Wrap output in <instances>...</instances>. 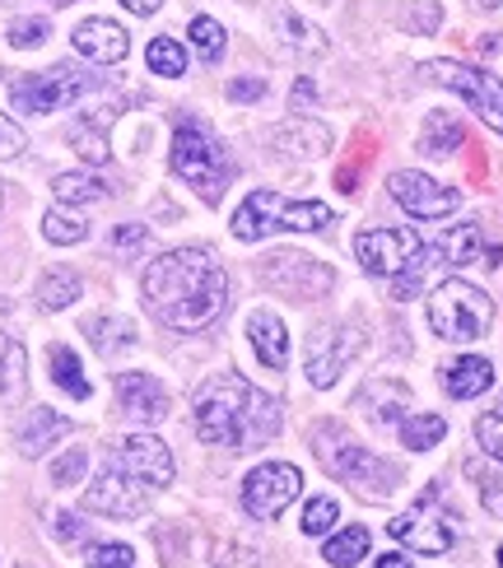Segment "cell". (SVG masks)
Listing matches in <instances>:
<instances>
[{
  "label": "cell",
  "mask_w": 503,
  "mask_h": 568,
  "mask_svg": "<svg viewBox=\"0 0 503 568\" xmlns=\"http://www.w3.org/2000/svg\"><path fill=\"white\" fill-rule=\"evenodd\" d=\"M145 307L154 313L159 326L168 331H205L210 322L224 317L229 307V275L220 266V256L205 247H173L154 256L140 280Z\"/></svg>",
  "instance_id": "6da1fadb"
},
{
  "label": "cell",
  "mask_w": 503,
  "mask_h": 568,
  "mask_svg": "<svg viewBox=\"0 0 503 568\" xmlns=\"http://www.w3.org/2000/svg\"><path fill=\"white\" fill-rule=\"evenodd\" d=\"M191 419L210 447H261L280 434V400L238 373H214L191 400Z\"/></svg>",
  "instance_id": "7a4b0ae2"
},
{
  "label": "cell",
  "mask_w": 503,
  "mask_h": 568,
  "mask_svg": "<svg viewBox=\"0 0 503 568\" xmlns=\"http://www.w3.org/2000/svg\"><path fill=\"white\" fill-rule=\"evenodd\" d=\"M313 457L322 462L326 476H335L341 485H350L364 499H388L401 485V470L392 462H382L378 453H369L345 424H318L313 429Z\"/></svg>",
  "instance_id": "3957f363"
},
{
  "label": "cell",
  "mask_w": 503,
  "mask_h": 568,
  "mask_svg": "<svg viewBox=\"0 0 503 568\" xmlns=\"http://www.w3.org/2000/svg\"><path fill=\"white\" fill-rule=\"evenodd\" d=\"M331 224V205L322 201H284L280 192H252L233 215V239L238 243H261L271 233H318Z\"/></svg>",
  "instance_id": "277c9868"
},
{
  "label": "cell",
  "mask_w": 503,
  "mask_h": 568,
  "mask_svg": "<svg viewBox=\"0 0 503 568\" xmlns=\"http://www.w3.org/2000/svg\"><path fill=\"white\" fill-rule=\"evenodd\" d=\"M429 326H434L439 341L452 345H471L490 336L494 326V298L485 290H475L471 280H443L429 294Z\"/></svg>",
  "instance_id": "5b68a950"
},
{
  "label": "cell",
  "mask_w": 503,
  "mask_h": 568,
  "mask_svg": "<svg viewBox=\"0 0 503 568\" xmlns=\"http://www.w3.org/2000/svg\"><path fill=\"white\" fill-rule=\"evenodd\" d=\"M173 173H178L201 201L214 205V201L224 196L229 178H233V163H229V154L220 150V140H214L205 126L182 122V126L173 131Z\"/></svg>",
  "instance_id": "8992f818"
},
{
  "label": "cell",
  "mask_w": 503,
  "mask_h": 568,
  "mask_svg": "<svg viewBox=\"0 0 503 568\" xmlns=\"http://www.w3.org/2000/svg\"><path fill=\"white\" fill-rule=\"evenodd\" d=\"M93 89H99V75L76 70V65H57V70H38V75L10 80V103H14V112L47 116V112H61L70 103H80Z\"/></svg>",
  "instance_id": "52a82bcc"
},
{
  "label": "cell",
  "mask_w": 503,
  "mask_h": 568,
  "mask_svg": "<svg viewBox=\"0 0 503 568\" xmlns=\"http://www.w3.org/2000/svg\"><path fill=\"white\" fill-rule=\"evenodd\" d=\"M420 70L434 84L462 93V99L471 103V112H481V122L503 135V84H499V75H490V70H481V65H466V61H447V57L424 61Z\"/></svg>",
  "instance_id": "ba28073f"
},
{
  "label": "cell",
  "mask_w": 503,
  "mask_h": 568,
  "mask_svg": "<svg viewBox=\"0 0 503 568\" xmlns=\"http://www.w3.org/2000/svg\"><path fill=\"white\" fill-rule=\"evenodd\" d=\"M261 280H266L275 294H290L299 303H313V298L335 290V271L326 262H318V256H308V252H271V256H261Z\"/></svg>",
  "instance_id": "9c48e42d"
},
{
  "label": "cell",
  "mask_w": 503,
  "mask_h": 568,
  "mask_svg": "<svg viewBox=\"0 0 503 568\" xmlns=\"http://www.w3.org/2000/svg\"><path fill=\"white\" fill-rule=\"evenodd\" d=\"M388 536L396 546L415 550V555H447L457 531H452V513L439 508V494H424L420 504L405 508L396 523H388Z\"/></svg>",
  "instance_id": "30bf717a"
},
{
  "label": "cell",
  "mask_w": 503,
  "mask_h": 568,
  "mask_svg": "<svg viewBox=\"0 0 503 568\" xmlns=\"http://www.w3.org/2000/svg\"><path fill=\"white\" fill-rule=\"evenodd\" d=\"M299 494H303L299 466L261 462L256 470H248V480H243V508H248V517H256V523H275V517L299 499Z\"/></svg>",
  "instance_id": "8fae6325"
},
{
  "label": "cell",
  "mask_w": 503,
  "mask_h": 568,
  "mask_svg": "<svg viewBox=\"0 0 503 568\" xmlns=\"http://www.w3.org/2000/svg\"><path fill=\"white\" fill-rule=\"evenodd\" d=\"M364 349V326L354 322H331L308 341V383L313 387H335L350 359Z\"/></svg>",
  "instance_id": "7c38bea8"
},
{
  "label": "cell",
  "mask_w": 503,
  "mask_h": 568,
  "mask_svg": "<svg viewBox=\"0 0 503 568\" xmlns=\"http://www.w3.org/2000/svg\"><path fill=\"white\" fill-rule=\"evenodd\" d=\"M420 247H424V243L415 239V229H405V224H392V229H364V233L354 239L359 266H364L369 275H378V280H392Z\"/></svg>",
  "instance_id": "4fadbf2b"
},
{
  "label": "cell",
  "mask_w": 503,
  "mask_h": 568,
  "mask_svg": "<svg viewBox=\"0 0 503 568\" xmlns=\"http://www.w3.org/2000/svg\"><path fill=\"white\" fill-rule=\"evenodd\" d=\"M112 466H122L127 476H135L140 485H150V489H168L178 476V462L173 453H168V443L154 438V434H131L117 443V453H112Z\"/></svg>",
  "instance_id": "5bb4252c"
},
{
  "label": "cell",
  "mask_w": 503,
  "mask_h": 568,
  "mask_svg": "<svg viewBox=\"0 0 503 568\" xmlns=\"http://www.w3.org/2000/svg\"><path fill=\"white\" fill-rule=\"evenodd\" d=\"M388 186H392L396 205L405 210V215H415V220H443V215H452V210L462 205L457 186H443V182H434L429 173H415V169L392 173Z\"/></svg>",
  "instance_id": "9a60e30c"
},
{
  "label": "cell",
  "mask_w": 503,
  "mask_h": 568,
  "mask_svg": "<svg viewBox=\"0 0 503 568\" xmlns=\"http://www.w3.org/2000/svg\"><path fill=\"white\" fill-rule=\"evenodd\" d=\"M84 508L103 517H145L150 513V485L127 476L122 466H108L99 480L84 489Z\"/></svg>",
  "instance_id": "2e32d148"
},
{
  "label": "cell",
  "mask_w": 503,
  "mask_h": 568,
  "mask_svg": "<svg viewBox=\"0 0 503 568\" xmlns=\"http://www.w3.org/2000/svg\"><path fill=\"white\" fill-rule=\"evenodd\" d=\"M117 410L135 424H163L168 419V392L150 373H117Z\"/></svg>",
  "instance_id": "e0dca14e"
},
{
  "label": "cell",
  "mask_w": 503,
  "mask_h": 568,
  "mask_svg": "<svg viewBox=\"0 0 503 568\" xmlns=\"http://www.w3.org/2000/svg\"><path fill=\"white\" fill-rule=\"evenodd\" d=\"M70 42H76V52L84 61H93V65H117V61H127V52H131V33L117 19H84Z\"/></svg>",
  "instance_id": "ac0fdd59"
},
{
  "label": "cell",
  "mask_w": 503,
  "mask_h": 568,
  "mask_svg": "<svg viewBox=\"0 0 503 568\" xmlns=\"http://www.w3.org/2000/svg\"><path fill=\"white\" fill-rule=\"evenodd\" d=\"M266 140L275 154H290V159H318L331 150V131L322 122H313V116H290V122L271 126Z\"/></svg>",
  "instance_id": "d6986e66"
},
{
  "label": "cell",
  "mask_w": 503,
  "mask_h": 568,
  "mask_svg": "<svg viewBox=\"0 0 503 568\" xmlns=\"http://www.w3.org/2000/svg\"><path fill=\"white\" fill-rule=\"evenodd\" d=\"M248 341H252L256 359L266 368L290 364V331H284V322L271 313V307H256V313L248 317Z\"/></svg>",
  "instance_id": "ffe728a7"
},
{
  "label": "cell",
  "mask_w": 503,
  "mask_h": 568,
  "mask_svg": "<svg viewBox=\"0 0 503 568\" xmlns=\"http://www.w3.org/2000/svg\"><path fill=\"white\" fill-rule=\"evenodd\" d=\"M494 387V364L481 359V354H462L443 368V392L452 400H471V396H485Z\"/></svg>",
  "instance_id": "44dd1931"
},
{
  "label": "cell",
  "mask_w": 503,
  "mask_h": 568,
  "mask_svg": "<svg viewBox=\"0 0 503 568\" xmlns=\"http://www.w3.org/2000/svg\"><path fill=\"white\" fill-rule=\"evenodd\" d=\"M117 108H99V112H84L80 122H70V145L84 163H108L112 159V145H108V126H112Z\"/></svg>",
  "instance_id": "7402d4cb"
},
{
  "label": "cell",
  "mask_w": 503,
  "mask_h": 568,
  "mask_svg": "<svg viewBox=\"0 0 503 568\" xmlns=\"http://www.w3.org/2000/svg\"><path fill=\"white\" fill-rule=\"evenodd\" d=\"M66 434H70V419L57 415V410H47V406H38V410L23 415V424H19V453L23 457H42L47 447L61 443Z\"/></svg>",
  "instance_id": "603a6c76"
},
{
  "label": "cell",
  "mask_w": 503,
  "mask_h": 568,
  "mask_svg": "<svg viewBox=\"0 0 503 568\" xmlns=\"http://www.w3.org/2000/svg\"><path fill=\"white\" fill-rule=\"evenodd\" d=\"M405 387H396V383H388V377H378V383H369L364 392H359V400L354 406H364V415L373 419V424H382V429H392V424H401L405 419Z\"/></svg>",
  "instance_id": "cb8c5ba5"
},
{
  "label": "cell",
  "mask_w": 503,
  "mask_h": 568,
  "mask_svg": "<svg viewBox=\"0 0 503 568\" xmlns=\"http://www.w3.org/2000/svg\"><path fill=\"white\" fill-rule=\"evenodd\" d=\"M434 252L443 256L447 266H471V262H481L485 256V233H481V224H452L434 243Z\"/></svg>",
  "instance_id": "d4e9b609"
},
{
  "label": "cell",
  "mask_w": 503,
  "mask_h": 568,
  "mask_svg": "<svg viewBox=\"0 0 503 568\" xmlns=\"http://www.w3.org/2000/svg\"><path fill=\"white\" fill-rule=\"evenodd\" d=\"M271 19H275V29H280V42H290L299 57L313 61V57H322V52H326V38L313 29V23H303L290 6H275V10H271Z\"/></svg>",
  "instance_id": "484cf974"
},
{
  "label": "cell",
  "mask_w": 503,
  "mask_h": 568,
  "mask_svg": "<svg viewBox=\"0 0 503 568\" xmlns=\"http://www.w3.org/2000/svg\"><path fill=\"white\" fill-rule=\"evenodd\" d=\"M52 196L61 205H99V201L112 196V186L103 178H93V173H57Z\"/></svg>",
  "instance_id": "4316f807"
},
{
  "label": "cell",
  "mask_w": 503,
  "mask_h": 568,
  "mask_svg": "<svg viewBox=\"0 0 503 568\" xmlns=\"http://www.w3.org/2000/svg\"><path fill=\"white\" fill-rule=\"evenodd\" d=\"M52 383L70 396V400H89L93 396V387H89V377H84V368H80V359H76V349L70 345H52Z\"/></svg>",
  "instance_id": "83f0119b"
},
{
  "label": "cell",
  "mask_w": 503,
  "mask_h": 568,
  "mask_svg": "<svg viewBox=\"0 0 503 568\" xmlns=\"http://www.w3.org/2000/svg\"><path fill=\"white\" fill-rule=\"evenodd\" d=\"M84 294V280L76 271H47L42 284H38V307L42 313H61Z\"/></svg>",
  "instance_id": "f1b7e54d"
},
{
  "label": "cell",
  "mask_w": 503,
  "mask_h": 568,
  "mask_svg": "<svg viewBox=\"0 0 503 568\" xmlns=\"http://www.w3.org/2000/svg\"><path fill=\"white\" fill-rule=\"evenodd\" d=\"M322 559L331 568H354L359 559H369V527H345L335 531L326 546H322Z\"/></svg>",
  "instance_id": "f546056e"
},
{
  "label": "cell",
  "mask_w": 503,
  "mask_h": 568,
  "mask_svg": "<svg viewBox=\"0 0 503 568\" xmlns=\"http://www.w3.org/2000/svg\"><path fill=\"white\" fill-rule=\"evenodd\" d=\"M462 140H466V131H462L457 116L434 112V116H429V122H424L420 150H424V154H452V150H462Z\"/></svg>",
  "instance_id": "4dcf8cb0"
},
{
  "label": "cell",
  "mask_w": 503,
  "mask_h": 568,
  "mask_svg": "<svg viewBox=\"0 0 503 568\" xmlns=\"http://www.w3.org/2000/svg\"><path fill=\"white\" fill-rule=\"evenodd\" d=\"M23 387H29V354H23L19 341H6V354H0V396L19 400Z\"/></svg>",
  "instance_id": "1f68e13d"
},
{
  "label": "cell",
  "mask_w": 503,
  "mask_h": 568,
  "mask_svg": "<svg viewBox=\"0 0 503 568\" xmlns=\"http://www.w3.org/2000/svg\"><path fill=\"white\" fill-rule=\"evenodd\" d=\"M443 434H447L443 415H405L401 419V443L411 447V453H429L434 443H443Z\"/></svg>",
  "instance_id": "d6a6232c"
},
{
  "label": "cell",
  "mask_w": 503,
  "mask_h": 568,
  "mask_svg": "<svg viewBox=\"0 0 503 568\" xmlns=\"http://www.w3.org/2000/svg\"><path fill=\"white\" fill-rule=\"evenodd\" d=\"M84 331L103 354H117V349L135 345V322H127V317H93Z\"/></svg>",
  "instance_id": "836d02e7"
},
{
  "label": "cell",
  "mask_w": 503,
  "mask_h": 568,
  "mask_svg": "<svg viewBox=\"0 0 503 568\" xmlns=\"http://www.w3.org/2000/svg\"><path fill=\"white\" fill-rule=\"evenodd\" d=\"M145 61H150L154 75H163V80L187 75V47H182L178 38H154V42L145 47Z\"/></svg>",
  "instance_id": "e575fe53"
},
{
  "label": "cell",
  "mask_w": 503,
  "mask_h": 568,
  "mask_svg": "<svg viewBox=\"0 0 503 568\" xmlns=\"http://www.w3.org/2000/svg\"><path fill=\"white\" fill-rule=\"evenodd\" d=\"M42 239L57 243V247H76L89 239V224L80 215H66V210H47L42 215Z\"/></svg>",
  "instance_id": "d590c367"
},
{
  "label": "cell",
  "mask_w": 503,
  "mask_h": 568,
  "mask_svg": "<svg viewBox=\"0 0 503 568\" xmlns=\"http://www.w3.org/2000/svg\"><path fill=\"white\" fill-rule=\"evenodd\" d=\"M191 47L205 57V61H220L224 57V23L220 19H210V14H197L191 19V29H187Z\"/></svg>",
  "instance_id": "8d00e7d4"
},
{
  "label": "cell",
  "mask_w": 503,
  "mask_h": 568,
  "mask_svg": "<svg viewBox=\"0 0 503 568\" xmlns=\"http://www.w3.org/2000/svg\"><path fill=\"white\" fill-rule=\"evenodd\" d=\"M84 568H135V550L122 540H93L84 550Z\"/></svg>",
  "instance_id": "74e56055"
},
{
  "label": "cell",
  "mask_w": 503,
  "mask_h": 568,
  "mask_svg": "<svg viewBox=\"0 0 503 568\" xmlns=\"http://www.w3.org/2000/svg\"><path fill=\"white\" fill-rule=\"evenodd\" d=\"M84 470H89V453H84V447H66V453L52 462V485H61V489L84 485Z\"/></svg>",
  "instance_id": "f35d334b"
},
{
  "label": "cell",
  "mask_w": 503,
  "mask_h": 568,
  "mask_svg": "<svg viewBox=\"0 0 503 568\" xmlns=\"http://www.w3.org/2000/svg\"><path fill=\"white\" fill-rule=\"evenodd\" d=\"M335 517H341V508H335V499H326V494H318V499H308L303 508V536H326L335 527Z\"/></svg>",
  "instance_id": "ab89813d"
},
{
  "label": "cell",
  "mask_w": 503,
  "mask_h": 568,
  "mask_svg": "<svg viewBox=\"0 0 503 568\" xmlns=\"http://www.w3.org/2000/svg\"><path fill=\"white\" fill-rule=\"evenodd\" d=\"M475 443H481V453L503 462V406L499 410H485L481 419H475Z\"/></svg>",
  "instance_id": "60d3db41"
},
{
  "label": "cell",
  "mask_w": 503,
  "mask_h": 568,
  "mask_svg": "<svg viewBox=\"0 0 503 568\" xmlns=\"http://www.w3.org/2000/svg\"><path fill=\"white\" fill-rule=\"evenodd\" d=\"M429 256H434V247H420L411 262H405L392 280H396V298H415L420 294V284H424V266H429Z\"/></svg>",
  "instance_id": "b9f144b4"
},
{
  "label": "cell",
  "mask_w": 503,
  "mask_h": 568,
  "mask_svg": "<svg viewBox=\"0 0 503 568\" xmlns=\"http://www.w3.org/2000/svg\"><path fill=\"white\" fill-rule=\"evenodd\" d=\"M405 29L411 33H439V23H443V10H439V0H415L411 10H405Z\"/></svg>",
  "instance_id": "7bdbcfd3"
},
{
  "label": "cell",
  "mask_w": 503,
  "mask_h": 568,
  "mask_svg": "<svg viewBox=\"0 0 503 568\" xmlns=\"http://www.w3.org/2000/svg\"><path fill=\"white\" fill-rule=\"evenodd\" d=\"M52 38V23L47 19H14L10 23V47H42Z\"/></svg>",
  "instance_id": "ee69618b"
},
{
  "label": "cell",
  "mask_w": 503,
  "mask_h": 568,
  "mask_svg": "<svg viewBox=\"0 0 503 568\" xmlns=\"http://www.w3.org/2000/svg\"><path fill=\"white\" fill-rule=\"evenodd\" d=\"M145 243H150V229L145 224H117L112 229V247L117 252H140Z\"/></svg>",
  "instance_id": "f6af8a7d"
},
{
  "label": "cell",
  "mask_w": 503,
  "mask_h": 568,
  "mask_svg": "<svg viewBox=\"0 0 503 568\" xmlns=\"http://www.w3.org/2000/svg\"><path fill=\"white\" fill-rule=\"evenodd\" d=\"M481 504H485V513L503 517V462H499V470H490L481 480Z\"/></svg>",
  "instance_id": "bcb514c9"
},
{
  "label": "cell",
  "mask_w": 503,
  "mask_h": 568,
  "mask_svg": "<svg viewBox=\"0 0 503 568\" xmlns=\"http://www.w3.org/2000/svg\"><path fill=\"white\" fill-rule=\"evenodd\" d=\"M23 145H29V140H23V131L10 122L6 112H0V159H19Z\"/></svg>",
  "instance_id": "7dc6e473"
},
{
  "label": "cell",
  "mask_w": 503,
  "mask_h": 568,
  "mask_svg": "<svg viewBox=\"0 0 503 568\" xmlns=\"http://www.w3.org/2000/svg\"><path fill=\"white\" fill-rule=\"evenodd\" d=\"M229 99H233V103H256V99H266V80H233V84H229Z\"/></svg>",
  "instance_id": "c3c4849f"
},
{
  "label": "cell",
  "mask_w": 503,
  "mask_h": 568,
  "mask_svg": "<svg viewBox=\"0 0 503 568\" xmlns=\"http://www.w3.org/2000/svg\"><path fill=\"white\" fill-rule=\"evenodd\" d=\"M57 536H61V540H84V523H80L76 513H61V517H57Z\"/></svg>",
  "instance_id": "681fc988"
},
{
  "label": "cell",
  "mask_w": 503,
  "mask_h": 568,
  "mask_svg": "<svg viewBox=\"0 0 503 568\" xmlns=\"http://www.w3.org/2000/svg\"><path fill=\"white\" fill-rule=\"evenodd\" d=\"M122 6H127L131 14H140V19H145V14H159V6H163V0H122Z\"/></svg>",
  "instance_id": "f907efd6"
},
{
  "label": "cell",
  "mask_w": 503,
  "mask_h": 568,
  "mask_svg": "<svg viewBox=\"0 0 503 568\" xmlns=\"http://www.w3.org/2000/svg\"><path fill=\"white\" fill-rule=\"evenodd\" d=\"M373 568H415V564L405 559V555H396V550H392V555H378V564H373Z\"/></svg>",
  "instance_id": "816d5d0a"
},
{
  "label": "cell",
  "mask_w": 503,
  "mask_h": 568,
  "mask_svg": "<svg viewBox=\"0 0 503 568\" xmlns=\"http://www.w3.org/2000/svg\"><path fill=\"white\" fill-rule=\"evenodd\" d=\"M318 99V89H313V80H303L299 89H294V103H313Z\"/></svg>",
  "instance_id": "f5cc1de1"
},
{
  "label": "cell",
  "mask_w": 503,
  "mask_h": 568,
  "mask_svg": "<svg viewBox=\"0 0 503 568\" xmlns=\"http://www.w3.org/2000/svg\"><path fill=\"white\" fill-rule=\"evenodd\" d=\"M220 568H252V564H243V559H220Z\"/></svg>",
  "instance_id": "db71d44e"
},
{
  "label": "cell",
  "mask_w": 503,
  "mask_h": 568,
  "mask_svg": "<svg viewBox=\"0 0 503 568\" xmlns=\"http://www.w3.org/2000/svg\"><path fill=\"white\" fill-rule=\"evenodd\" d=\"M481 6H485V10H499V6H503V0H481Z\"/></svg>",
  "instance_id": "11a10c76"
},
{
  "label": "cell",
  "mask_w": 503,
  "mask_h": 568,
  "mask_svg": "<svg viewBox=\"0 0 503 568\" xmlns=\"http://www.w3.org/2000/svg\"><path fill=\"white\" fill-rule=\"evenodd\" d=\"M0 313H10V303H6V298H0Z\"/></svg>",
  "instance_id": "9f6ffc18"
},
{
  "label": "cell",
  "mask_w": 503,
  "mask_h": 568,
  "mask_svg": "<svg viewBox=\"0 0 503 568\" xmlns=\"http://www.w3.org/2000/svg\"><path fill=\"white\" fill-rule=\"evenodd\" d=\"M499 568H503V546H499Z\"/></svg>",
  "instance_id": "6f0895ef"
},
{
  "label": "cell",
  "mask_w": 503,
  "mask_h": 568,
  "mask_svg": "<svg viewBox=\"0 0 503 568\" xmlns=\"http://www.w3.org/2000/svg\"><path fill=\"white\" fill-rule=\"evenodd\" d=\"M0 205H6V192H0Z\"/></svg>",
  "instance_id": "680465c9"
}]
</instances>
